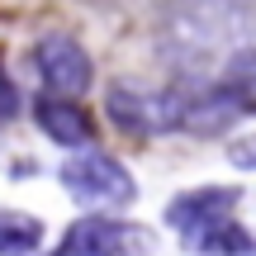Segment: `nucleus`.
<instances>
[{
	"label": "nucleus",
	"mask_w": 256,
	"mask_h": 256,
	"mask_svg": "<svg viewBox=\"0 0 256 256\" xmlns=\"http://www.w3.org/2000/svg\"><path fill=\"white\" fill-rule=\"evenodd\" d=\"M238 200H242L238 185H194V190H180L166 204V228H176L185 238V232L204 228V223L228 218V214L238 209Z\"/></svg>",
	"instance_id": "5"
},
{
	"label": "nucleus",
	"mask_w": 256,
	"mask_h": 256,
	"mask_svg": "<svg viewBox=\"0 0 256 256\" xmlns=\"http://www.w3.org/2000/svg\"><path fill=\"white\" fill-rule=\"evenodd\" d=\"M14 114H19V90H14V81H10L5 62H0V119H14Z\"/></svg>",
	"instance_id": "11"
},
{
	"label": "nucleus",
	"mask_w": 256,
	"mask_h": 256,
	"mask_svg": "<svg viewBox=\"0 0 256 256\" xmlns=\"http://www.w3.org/2000/svg\"><path fill=\"white\" fill-rule=\"evenodd\" d=\"M43 238H48L43 218L24 209H0V256H34L43 247Z\"/></svg>",
	"instance_id": "8"
},
{
	"label": "nucleus",
	"mask_w": 256,
	"mask_h": 256,
	"mask_svg": "<svg viewBox=\"0 0 256 256\" xmlns=\"http://www.w3.org/2000/svg\"><path fill=\"white\" fill-rule=\"evenodd\" d=\"M34 62H38V76L52 86V95H81L90 90L95 81V62L76 38L66 34H48L43 43L34 48Z\"/></svg>",
	"instance_id": "4"
},
{
	"label": "nucleus",
	"mask_w": 256,
	"mask_h": 256,
	"mask_svg": "<svg viewBox=\"0 0 256 256\" xmlns=\"http://www.w3.org/2000/svg\"><path fill=\"white\" fill-rule=\"evenodd\" d=\"M228 162L238 166V171H256V128H247L242 138L228 142Z\"/></svg>",
	"instance_id": "10"
},
{
	"label": "nucleus",
	"mask_w": 256,
	"mask_h": 256,
	"mask_svg": "<svg viewBox=\"0 0 256 256\" xmlns=\"http://www.w3.org/2000/svg\"><path fill=\"white\" fill-rule=\"evenodd\" d=\"M142 238L147 232L133 228V223L90 214V218H76L48 256H138L142 252Z\"/></svg>",
	"instance_id": "3"
},
{
	"label": "nucleus",
	"mask_w": 256,
	"mask_h": 256,
	"mask_svg": "<svg viewBox=\"0 0 256 256\" xmlns=\"http://www.w3.org/2000/svg\"><path fill=\"white\" fill-rule=\"evenodd\" d=\"M104 110H110V119L124 128V133H166V128H180L185 124V104L176 100V95H147L138 90V86H110V95H104Z\"/></svg>",
	"instance_id": "2"
},
{
	"label": "nucleus",
	"mask_w": 256,
	"mask_h": 256,
	"mask_svg": "<svg viewBox=\"0 0 256 256\" xmlns=\"http://www.w3.org/2000/svg\"><path fill=\"white\" fill-rule=\"evenodd\" d=\"M223 86L238 95V104H242L247 114H256V48H242V52L228 62V72H223Z\"/></svg>",
	"instance_id": "9"
},
{
	"label": "nucleus",
	"mask_w": 256,
	"mask_h": 256,
	"mask_svg": "<svg viewBox=\"0 0 256 256\" xmlns=\"http://www.w3.org/2000/svg\"><path fill=\"white\" fill-rule=\"evenodd\" d=\"M34 119H38V133L52 138L57 147H86V142H90V133H95L90 114H86L72 95H52V90L34 104Z\"/></svg>",
	"instance_id": "6"
},
{
	"label": "nucleus",
	"mask_w": 256,
	"mask_h": 256,
	"mask_svg": "<svg viewBox=\"0 0 256 256\" xmlns=\"http://www.w3.org/2000/svg\"><path fill=\"white\" fill-rule=\"evenodd\" d=\"M185 252H200V256H252L256 242L242 223L218 218V223H204V228L185 232Z\"/></svg>",
	"instance_id": "7"
},
{
	"label": "nucleus",
	"mask_w": 256,
	"mask_h": 256,
	"mask_svg": "<svg viewBox=\"0 0 256 256\" xmlns=\"http://www.w3.org/2000/svg\"><path fill=\"white\" fill-rule=\"evenodd\" d=\"M57 180L81 204H128V200H138L133 171L124 162H114L110 152H76L72 162L57 166Z\"/></svg>",
	"instance_id": "1"
}]
</instances>
